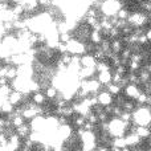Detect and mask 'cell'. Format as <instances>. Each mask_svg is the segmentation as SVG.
<instances>
[{"label": "cell", "instance_id": "6da1fadb", "mask_svg": "<svg viewBox=\"0 0 151 151\" xmlns=\"http://www.w3.org/2000/svg\"><path fill=\"white\" fill-rule=\"evenodd\" d=\"M133 123L135 126H151V107L137 106L133 111Z\"/></svg>", "mask_w": 151, "mask_h": 151}, {"label": "cell", "instance_id": "7a4b0ae2", "mask_svg": "<svg viewBox=\"0 0 151 151\" xmlns=\"http://www.w3.org/2000/svg\"><path fill=\"white\" fill-rule=\"evenodd\" d=\"M130 123H126L121 119L119 117H115L109 121V129H107V134L111 138H118V137H123L127 133V129Z\"/></svg>", "mask_w": 151, "mask_h": 151}, {"label": "cell", "instance_id": "3957f363", "mask_svg": "<svg viewBox=\"0 0 151 151\" xmlns=\"http://www.w3.org/2000/svg\"><path fill=\"white\" fill-rule=\"evenodd\" d=\"M122 7H125V3L122 0H105L104 3H101L99 7V12L104 16H115L117 12Z\"/></svg>", "mask_w": 151, "mask_h": 151}, {"label": "cell", "instance_id": "277c9868", "mask_svg": "<svg viewBox=\"0 0 151 151\" xmlns=\"http://www.w3.org/2000/svg\"><path fill=\"white\" fill-rule=\"evenodd\" d=\"M150 15L146 12H142V11H133L130 12L127 17V24H130L134 28H138V27H145L150 20Z\"/></svg>", "mask_w": 151, "mask_h": 151}, {"label": "cell", "instance_id": "5b68a950", "mask_svg": "<svg viewBox=\"0 0 151 151\" xmlns=\"http://www.w3.org/2000/svg\"><path fill=\"white\" fill-rule=\"evenodd\" d=\"M122 91H123V96L127 99L135 101L137 97L139 96V93H141L142 90H141V86L137 85V83H127V85L122 89Z\"/></svg>", "mask_w": 151, "mask_h": 151}, {"label": "cell", "instance_id": "8992f818", "mask_svg": "<svg viewBox=\"0 0 151 151\" xmlns=\"http://www.w3.org/2000/svg\"><path fill=\"white\" fill-rule=\"evenodd\" d=\"M97 99H98V105H101L102 107L114 105V97H113L106 89L97 93Z\"/></svg>", "mask_w": 151, "mask_h": 151}, {"label": "cell", "instance_id": "52a82bcc", "mask_svg": "<svg viewBox=\"0 0 151 151\" xmlns=\"http://www.w3.org/2000/svg\"><path fill=\"white\" fill-rule=\"evenodd\" d=\"M47 96H45L44 91L41 90H37V91H33L31 93V102H33L35 105L37 106H42V105L47 104Z\"/></svg>", "mask_w": 151, "mask_h": 151}, {"label": "cell", "instance_id": "ba28073f", "mask_svg": "<svg viewBox=\"0 0 151 151\" xmlns=\"http://www.w3.org/2000/svg\"><path fill=\"white\" fill-rule=\"evenodd\" d=\"M134 133L142 139L146 141L151 137V126H135V131Z\"/></svg>", "mask_w": 151, "mask_h": 151}, {"label": "cell", "instance_id": "9c48e42d", "mask_svg": "<svg viewBox=\"0 0 151 151\" xmlns=\"http://www.w3.org/2000/svg\"><path fill=\"white\" fill-rule=\"evenodd\" d=\"M21 99H23V93L17 91V90H11V93L8 94V97H7V101L11 102L13 106L21 105Z\"/></svg>", "mask_w": 151, "mask_h": 151}, {"label": "cell", "instance_id": "30bf717a", "mask_svg": "<svg viewBox=\"0 0 151 151\" xmlns=\"http://www.w3.org/2000/svg\"><path fill=\"white\" fill-rule=\"evenodd\" d=\"M80 64H81V66H88V68L89 66H96L97 60L94 58V56L91 53H85V55L81 56Z\"/></svg>", "mask_w": 151, "mask_h": 151}, {"label": "cell", "instance_id": "8fae6325", "mask_svg": "<svg viewBox=\"0 0 151 151\" xmlns=\"http://www.w3.org/2000/svg\"><path fill=\"white\" fill-rule=\"evenodd\" d=\"M97 81H98L102 86L109 85V83L111 82V70L99 72V73H97Z\"/></svg>", "mask_w": 151, "mask_h": 151}, {"label": "cell", "instance_id": "7c38bea8", "mask_svg": "<svg viewBox=\"0 0 151 151\" xmlns=\"http://www.w3.org/2000/svg\"><path fill=\"white\" fill-rule=\"evenodd\" d=\"M45 96H47L48 99H52V101H55V99H57L58 97H60V91H58V89L56 88V86L53 85H49L45 88Z\"/></svg>", "mask_w": 151, "mask_h": 151}, {"label": "cell", "instance_id": "4fadbf2b", "mask_svg": "<svg viewBox=\"0 0 151 151\" xmlns=\"http://www.w3.org/2000/svg\"><path fill=\"white\" fill-rule=\"evenodd\" d=\"M110 49H111L113 53H117V55H119L121 50L123 49L122 40H121L119 37H117V39H111V40H110Z\"/></svg>", "mask_w": 151, "mask_h": 151}, {"label": "cell", "instance_id": "5bb4252c", "mask_svg": "<svg viewBox=\"0 0 151 151\" xmlns=\"http://www.w3.org/2000/svg\"><path fill=\"white\" fill-rule=\"evenodd\" d=\"M31 131H32L31 130V126H29L28 123H23L21 126L16 127V134H17L21 139L28 138V135H29V133H31Z\"/></svg>", "mask_w": 151, "mask_h": 151}, {"label": "cell", "instance_id": "9a60e30c", "mask_svg": "<svg viewBox=\"0 0 151 151\" xmlns=\"http://www.w3.org/2000/svg\"><path fill=\"white\" fill-rule=\"evenodd\" d=\"M104 40V36H102V32H98V31H90V35H89V42L94 45H99L101 41Z\"/></svg>", "mask_w": 151, "mask_h": 151}, {"label": "cell", "instance_id": "2e32d148", "mask_svg": "<svg viewBox=\"0 0 151 151\" xmlns=\"http://www.w3.org/2000/svg\"><path fill=\"white\" fill-rule=\"evenodd\" d=\"M106 90L109 91L113 97H115V96L122 93V88H121L118 83H114V82H110L109 85H106Z\"/></svg>", "mask_w": 151, "mask_h": 151}, {"label": "cell", "instance_id": "e0dca14e", "mask_svg": "<svg viewBox=\"0 0 151 151\" xmlns=\"http://www.w3.org/2000/svg\"><path fill=\"white\" fill-rule=\"evenodd\" d=\"M135 107H137L135 101H133V99H127V98H126V101L123 102V105H122V109L125 110V111H131L133 113Z\"/></svg>", "mask_w": 151, "mask_h": 151}, {"label": "cell", "instance_id": "ac0fdd59", "mask_svg": "<svg viewBox=\"0 0 151 151\" xmlns=\"http://www.w3.org/2000/svg\"><path fill=\"white\" fill-rule=\"evenodd\" d=\"M129 15H130V11H129V8H126V7H122L119 11L117 12V19L118 20H125V21H127V17H129Z\"/></svg>", "mask_w": 151, "mask_h": 151}, {"label": "cell", "instance_id": "d6986e66", "mask_svg": "<svg viewBox=\"0 0 151 151\" xmlns=\"http://www.w3.org/2000/svg\"><path fill=\"white\" fill-rule=\"evenodd\" d=\"M119 118L123 121V122L131 123V122H133V113H131V111H125V110H123L122 114L119 115Z\"/></svg>", "mask_w": 151, "mask_h": 151}, {"label": "cell", "instance_id": "ffe728a7", "mask_svg": "<svg viewBox=\"0 0 151 151\" xmlns=\"http://www.w3.org/2000/svg\"><path fill=\"white\" fill-rule=\"evenodd\" d=\"M1 110L4 113H7V114H9V113H12L13 110H15V106H13L11 102H8V101H5L4 104H3V107H1Z\"/></svg>", "mask_w": 151, "mask_h": 151}, {"label": "cell", "instance_id": "44dd1931", "mask_svg": "<svg viewBox=\"0 0 151 151\" xmlns=\"http://www.w3.org/2000/svg\"><path fill=\"white\" fill-rule=\"evenodd\" d=\"M145 35H146V37H147V40H149V42H151V27H150L149 29H146Z\"/></svg>", "mask_w": 151, "mask_h": 151}, {"label": "cell", "instance_id": "7402d4cb", "mask_svg": "<svg viewBox=\"0 0 151 151\" xmlns=\"http://www.w3.org/2000/svg\"><path fill=\"white\" fill-rule=\"evenodd\" d=\"M149 147H150V149H151V137H150V138H149Z\"/></svg>", "mask_w": 151, "mask_h": 151}, {"label": "cell", "instance_id": "603a6c76", "mask_svg": "<svg viewBox=\"0 0 151 151\" xmlns=\"http://www.w3.org/2000/svg\"><path fill=\"white\" fill-rule=\"evenodd\" d=\"M134 1H137V3H141V1H143V0H134Z\"/></svg>", "mask_w": 151, "mask_h": 151}, {"label": "cell", "instance_id": "cb8c5ba5", "mask_svg": "<svg viewBox=\"0 0 151 151\" xmlns=\"http://www.w3.org/2000/svg\"><path fill=\"white\" fill-rule=\"evenodd\" d=\"M97 1H98V3H104L105 0H97Z\"/></svg>", "mask_w": 151, "mask_h": 151}, {"label": "cell", "instance_id": "d4e9b609", "mask_svg": "<svg viewBox=\"0 0 151 151\" xmlns=\"http://www.w3.org/2000/svg\"><path fill=\"white\" fill-rule=\"evenodd\" d=\"M149 1H151V0H149Z\"/></svg>", "mask_w": 151, "mask_h": 151}]
</instances>
